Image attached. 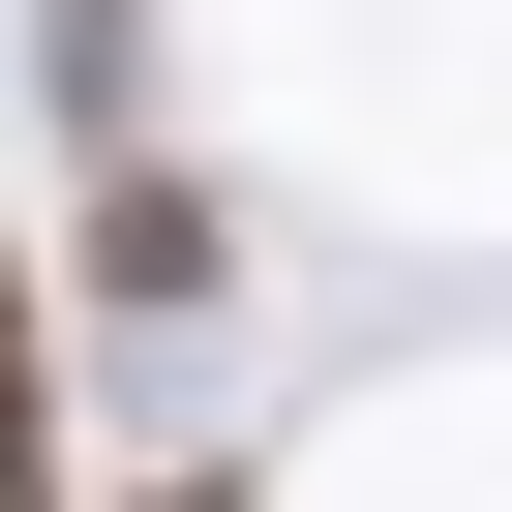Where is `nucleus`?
Instances as JSON below:
<instances>
[{
  "label": "nucleus",
  "instance_id": "nucleus-1",
  "mask_svg": "<svg viewBox=\"0 0 512 512\" xmlns=\"http://www.w3.org/2000/svg\"><path fill=\"white\" fill-rule=\"evenodd\" d=\"M211 272H241V211H211L181 151H91V302H121V332H211Z\"/></svg>",
  "mask_w": 512,
  "mask_h": 512
},
{
  "label": "nucleus",
  "instance_id": "nucleus-2",
  "mask_svg": "<svg viewBox=\"0 0 512 512\" xmlns=\"http://www.w3.org/2000/svg\"><path fill=\"white\" fill-rule=\"evenodd\" d=\"M0 512H91V452H61V302H31V241H0Z\"/></svg>",
  "mask_w": 512,
  "mask_h": 512
},
{
  "label": "nucleus",
  "instance_id": "nucleus-3",
  "mask_svg": "<svg viewBox=\"0 0 512 512\" xmlns=\"http://www.w3.org/2000/svg\"><path fill=\"white\" fill-rule=\"evenodd\" d=\"M121 512H272V482H211V452H181V482H121Z\"/></svg>",
  "mask_w": 512,
  "mask_h": 512
}]
</instances>
